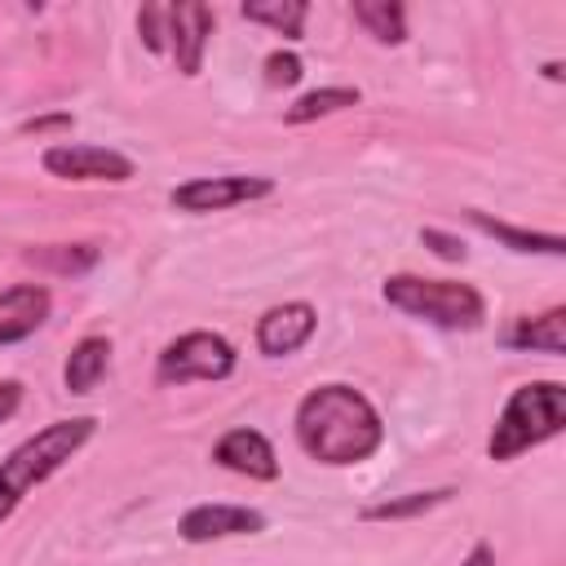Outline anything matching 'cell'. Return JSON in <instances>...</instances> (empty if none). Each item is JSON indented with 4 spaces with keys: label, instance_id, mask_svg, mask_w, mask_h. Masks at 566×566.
I'll return each mask as SVG.
<instances>
[{
    "label": "cell",
    "instance_id": "obj_1",
    "mask_svg": "<svg viewBox=\"0 0 566 566\" xmlns=\"http://www.w3.org/2000/svg\"><path fill=\"white\" fill-rule=\"evenodd\" d=\"M292 433L310 460L332 469L363 464L385 447V420L376 402L345 380L314 385L292 411Z\"/></svg>",
    "mask_w": 566,
    "mask_h": 566
},
{
    "label": "cell",
    "instance_id": "obj_2",
    "mask_svg": "<svg viewBox=\"0 0 566 566\" xmlns=\"http://www.w3.org/2000/svg\"><path fill=\"white\" fill-rule=\"evenodd\" d=\"M97 433V416H71V420H53L44 429H35L31 438H22L4 460H0V526L18 513V504L44 486L57 469H66Z\"/></svg>",
    "mask_w": 566,
    "mask_h": 566
},
{
    "label": "cell",
    "instance_id": "obj_3",
    "mask_svg": "<svg viewBox=\"0 0 566 566\" xmlns=\"http://www.w3.org/2000/svg\"><path fill=\"white\" fill-rule=\"evenodd\" d=\"M562 429H566V385L562 380H526L509 394L504 411L495 416L486 455L495 464H509V460L526 455L531 447L553 442Z\"/></svg>",
    "mask_w": 566,
    "mask_h": 566
},
{
    "label": "cell",
    "instance_id": "obj_4",
    "mask_svg": "<svg viewBox=\"0 0 566 566\" xmlns=\"http://www.w3.org/2000/svg\"><path fill=\"white\" fill-rule=\"evenodd\" d=\"M380 296L394 310H402L407 318L433 323L442 332H473L486 323V296L460 279H424V274L402 270L380 283Z\"/></svg>",
    "mask_w": 566,
    "mask_h": 566
},
{
    "label": "cell",
    "instance_id": "obj_5",
    "mask_svg": "<svg viewBox=\"0 0 566 566\" xmlns=\"http://www.w3.org/2000/svg\"><path fill=\"white\" fill-rule=\"evenodd\" d=\"M239 367V354L234 345L221 336V332H208V327H195V332H181L177 340H168L155 358V385H195V380H230Z\"/></svg>",
    "mask_w": 566,
    "mask_h": 566
},
{
    "label": "cell",
    "instance_id": "obj_6",
    "mask_svg": "<svg viewBox=\"0 0 566 566\" xmlns=\"http://www.w3.org/2000/svg\"><path fill=\"white\" fill-rule=\"evenodd\" d=\"M274 195V177H256V172H221V177H190L181 186H172L168 203L177 212H226L239 203H256Z\"/></svg>",
    "mask_w": 566,
    "mask_h": 566
},
{
    "label": "cell",
    "instance_id": "obj_7",
    "mask_svg": "<svg viewBox=\"0 0 566 566\" xmlns=\"http://www.w3.org/2000/svg\"><path fill=\"white\" fill-rule=\"evenodd\" d=\"M44 172L57 181H133L137 164L115 146H88V142H53L40 155Z\"/></svg>",
    "mask_w": 566,
    "mask_h": 566
},
{
    "label": "cell",
    "instance_id": "obj_8",
    "mask_svg": "<svg viewBox=\"0 0 566 566\" xmlns=\"http://www.w3.org/2000/svg\"><path fill=\"white\" fill-rule=\"evenodd\" d=\"M265 513L252 504H195L177 517V535L186 544H212V539H239V535H261Z\"/></svg>",
    "mask_w": 566,
    "mask_h": 566
},
{
    "label": "cell",
    "instance_id": "obj_9",
    "mask_svg": "<svg viewBox=\"0 0 566 566\" xmlns=\"http://www.w3.org/2000/svg\"><path fill=\"white\" fill-rule=\"evenodd\" d=\"M212 27H217V13L208 4H199V0L168 4V53H172L181 75L195 80L203 71V53H208Z\"/></svg>",
    "mask_w": 566,
    "mask_h": 566
},
{
    "label": "cell",
    "instance_id": "obj_10",
    "mask_svg": "<svg viewBox=\"0 0 566 566\" xmlns=\"http://www.w3.org/2000/svg\"><path fill=\"white\" fill-rule=\"evenodd\" d=\"M318 332V310L310 301H279L256 318V349L265 358H287Z\"/></svg>",
    "mask_w": 566,
    "mask_h": 566
},
{
    "label": "cell",
    "instance_id": "obj_11",
    "mask_svg": "<svg viewBox=\"0 0 566 566\" xmlns=\"http://www.w3.org/2000/svg\"><path fill=\"white\" fill-rule=\"evenodd\" d=\"M212 464H221V469H230V473H239L248 482H274L279 478L274 442L261 429H248V424H239V429H230V433L217 438Z\"/></svg>",
    "mask_w": 566,
    "mask_h": 566
},
{
    "label": "cell",
    "instance_id": "obj_12",
    "mask_svg": "<svg viewBox=\"0 0 566 566\" xmlns=\"http://www.w3.org/2000/svg\"><path fill=\"white\" fill-rule=\"evenodd\" d=\"M49 310H53V292L44 283L0 287V345H18L35 336L49 323Z\"/></svg>",
    "mask_w": 566,
    "mask_h": 566
},
{
    "label": "cell",
    "instance_id": "obj_13",
    "mask_svg": "<svg viewBox=\"0 0 566 566\" xmlns=\"http://www.w3.org/2000/svg\"><path fill=\"white\" fill-rule=\"evenodd\" d=\"M509 349H531V354H566V305H553L544 314H522L513 327L500 336Z\"/></svg>",
    "mask_w": 566,
    "mask_h": 566
},
{
    "label": "cell",
    "instance_id": "obj_14",
    "mask_svg": "<svg viewBox=\"0 0 566 566\" xmlns=\"http://www.w3.org/2000/svg\"><path fill=\"white\" fill-rule=\"evenodd\" d=\"M106 367H111V336H84V340H75L71 354H66V363H62L66 394H75V398L93 394L102 385Z\"/></svg>",
    "mask_w": 566,
    "mask_h": 566
},
{
    "label": "cell",
    "instance_id": "obj_15",
    "mask_svg": "<svg viewBox=\"0 0 566 566\" xmlns=\"http://www.w3.org/2000/svg\"><path fill=\"white\" fill-rule=\"evenodd\" d=\"M464 217H469L482 234L500 239L509 252H535V256H562V252H566V239H562V234H548V230H522V226H509V221H500V217H491V212H482V208H469Z\"/></svg>",
    "mask_w": 566,
    "mask_h": 566
},
{
    "label": "cell",
    "instance_id": "obj_16",
    "mask_svg": "<svg viewBox=\"0 0 566 566\" xmlns=\"http://www.w3.org/2000/svg\"><path fill=\"white\" fill-rule=\"evenodd\" d=\"M363 102V93L354 88V84H323V88H310V93H301L287 111H283V124H314V119H327V115H340V111H349V106H358Z\"/></svg>",
    "mask_w": 566,
    "mask_h": 566
},
{
    "label": "cell",
    "instance_id": "obj_17",
    "mask_svg": "<svg viewBox=\"0 0 566 566\" xmlns=\"http://www.w3.org/2000/svg\"><path fill=\"white\" fill-rule=\"evenodd\" d=\"M451 495H455V486L407 491V495H389V500H376V504H367L358 517H363V522H407V517H424V513L442 509Z\"/></svg>",
    "mask_w": 566,
    "mask_h": 566
},
{
    "label": "cell",
    "instance_id": "obj_18",
    "mask_svg": "<svg viewBox=\"0 0 566 566\" xmlns=\"http://www.w3.org/2000/svg\"><path fill=\"white\" fill-rule=\"evenodd\" d=\"M239 13L256 27H270L279 31L283 40H301L305 35V18H310V4L305 0H243Z\"/></svg>",
    "mask_w": 566,
    "mask_h": 566
},
{
    "label": "cell",
    "instance_id": "obj_19",
    "mask_svg": "<svg viewBox=\"0 0 566 566\" xmlns=\"http://www.w3.org/2000/svg\"><path fill=\"white\" fill-rule=\"evenodd\" d=\"M349 13L376 44H402L407 40V9L398 0H354Z\"/></svg>",
    "mask_w": 566,
    "mask_h": 566
},
{
    "label": "cell",
    "instance_id": "obj_20",
    "mask_svg": "<svg viewBox=\"0 0 566 566\" xmlns=\"http://www.w3.org/2000/svg\"><path fill=\"white\" fill-rule=\"evenodd\" d=\"M102 256L97 243H49V248H31L27 261L40 265V270H53V274H84L93 270Z\"/></svg>",
    "mask_w": 566,
    "mask_h": 566
},
{
    "label": "cell",
    "instance_id": "obj_21",
    "mask_svg": "<svg viewBox=\"0 0 566 566\" xmlns=\"http://www.w3.org/2000/svg\"><path fill=\"white\" fill-rule=\"evenodd\" d=\"M137 35L150 53L168 49V4H142L137 9Z\"/></svg>",
    "mask_w": 566,
    "mask_h": 566
},
{
    "label": "cell",
    "instance_id": "obj_22",
    "mask_svg": "<svg viewBox=\"0 0 566 566\" xmlns=\"http://www.w3.org/2000/svg\"><path fill=\"white\" fill-rule=\"evenodd\" d=\"M301 75H305V62L292 49H274L265 57V84L270 88H292V84H301Z\"/></svg>",
    "mask_w": 566,
    "mask_h": 566
},
{
    "label": "cell",
    "instance_id": "obj_23",
    "mask_svg": "<svg viewBox=\"0 0 566 566\" xmlns=\"http://www.w3.org/2000/svg\"><path fill=\"white\" fill-rule=\"evenodd\" d=\"M420 243H424L433 256H442V261H464V256H469L464 239H460V234H447V230H438V226H424V230H420Z\"/></svg>",
    "mask_w": 566,
    "mask_h": 566
},
{
    "label": "cell",
    "instance_id": "obj_24",
    "mask_svg": "<svg viewBox=\"0 0 566 566\" xmlns=\"http://www.w3.org/2000/svg\"><path fill=\"white\" fill-rule=\"evenodd\" d=\"M75 119H71V111H53V115H35V119H27L22 124V133H53V128H71Z\"/></svg>",
    "mask_w": 566,
    "mask_h": 566
},
{
    "label": "cell",
    "instance_id": "obj_25",
    "mask_svg": "<svg viewBox=\"0 0 566 566\" xmlns=\"http://www.w3.org/2000/svg\"><path fill=\"white\" fill-rule=\"evenodd\" d=\"M22 407V380H0V424L13 420Z\"/></svg>",
    "mask_w": 566,
    "mask_h": 566
},
{
    "label": "cell",
    "instance_id": "obj_26",
    "mask_svg": "<svg viewBox=\"0 0 566 566\" xmlns=\"http://www.w3.org/2000/svg\"><path fill=\"white\" fill-rule=\"evenodd\" d=\"M460 566H495V548L486 544V539H478L469 553H464V562Z\"/></svg>",
    "mask_w": 566,
    "mask_h": 566
},
{
    "label": "cell",
    "instance_id": "obj_27",
    "mask_svg": "<svg viewBox=\"0 0 566 566\" xmlns=\"http://www.w3.org/2000/svg\"><path fill=\"white\" fill-rule=\"evenodd\" d=\"M544 75L548 80H562V62H544Z\"/></svg>",
    "mask_w": 566,
    "mask_h": 566
}]
</instances>
